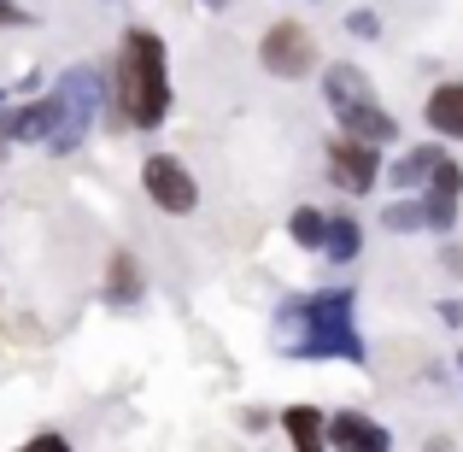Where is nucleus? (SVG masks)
<instances>
[{"label": "nucleus", "mask_w": 463, "mask_h": 452, "mask_svg": "<svg viewBox=\"0 0 463 452\" xmlns=\"http://www.w3.org/2000/svg\"><path fill=\"white\" fill-rule=\"evenodd\" d=\"M259 65L270 71L276 82L311 77V71H317V35L306 30V24H294V18L270 24V30H264V42H259Z\"/></svg>", "instance_id": "20e7f679"}, {"label": "nucleus", "mask_w": 463, "mask_h": 452, "mask_svg": "<svg viewBox=\"0 0 463 452\" xmlns=\"http://www.w3.org/2000/svg\"><path fill=\"white\" fill-rule=\"evenodd\" d=\"M276 335H282L288 359H346V364L370 359L358 335V294L352 288H317V294L282 300Z\"/></svg>", "instance_id": "f257e3e1"}, {"label": "nucleus", "mask_w": 463, "mask_h": 452, "mask_svg": "<svg viewBox=\"0 0 463 452\" xmlns=\"http://www.w3.org/2000/svg\"><path fill=\"white\" fill-rule=\"evenodd\" d=\"M440 159H446V148H440V141H422V148H405V153H399L393 165L382 170V177L393 182L399 194H422V188H429V177H434V165H440Z\"/></svg>", "instance_id": "9b49d317"}, {"label": "nucleus", "mask_w": 463, "mask_h": 452, "mask_svg": "<svg viewBox=\"0 0 463 452\" xmlns=\"http://www.w3.org/2000/svg\"><path fill=\"white\" fill-rule=\"evenodd\" d=\"M440 323L446 329H463V300H440Z\"/></svg>", "instance_id": "5701e85b"}, {"label": "nucleus", "mask_w": 463, "mask_h": 452, "mask_svg": "<svg viewBox=\"0 0 463 452\" xmlns=\"http://www.w3.org/2000/svg\"><path fill=\"white\" fill-rule=\"evenodd\" d=\"M458 376H463V352H458Z\"/></svg>", "instance_id": "bb28decb"}, {"label": "nucleus", "mask_w": 463, "mask_h": 452, "mask_svg": "<svg viewBox=\"0 0 463 452\" xmlns=\"http://www.w3.org/2000/svg\"><path fill=\"white\" fill-rule=\"evenodd\" d=\"M335 118H340V136H346V141H364V148H393V141H399V118L387 112L382 101L346 106V112H335Z\"/></svg>", "instance_id": "1a4fd4ad"}, {"label": "nucleus", "mask_w": 463, "mask_h": 452, "mask_svg": "<svg viewBox=\"0 0 463 452\" xmlns=\"http://www.w3.org/2000/svg\"><path fill=\"white\" fill-rule=\"evenodd\" d=\"M18 452H71V441L59 429H42V435H30V441H24Z\"/></svg>", "instance_id": "aec40b11"}, {"label": "nucleus", "mask_w": 463, "mask_h": 452, "mask_svg": "<svg viewBox=\"0 0 463 452\" xmlns=\"http://www.w3.org/2000/svg\"><path fill=\"white\" fill-rule=\"evenodd\" d=\"M0 112H6V89H0Z\"/></svg>", "instance_id": "a878e982"}, {"label": "nucleus", "mask_w": 463, "mask_h": 452, "mask_svg": "<svg viewBox=\"0 0 463 452\" xmlns=\"http://www.w3.org/2000/svg\"><path fill=\"white\" fill-rule=\"evenodd\" d=\"M141 188H147V200L165 217H188L194 206H200V182H194V170L182 165L176 153H153L147 165H141Z\"/></svg>", "instance_id": "39448f33"}, {"label": "nucleus", "mask_w": 463, "mask_h": 452, "mask_svg": "<svg viewBox=\"0 0 463 452\" xmlns=\"http://www.w3.org/2000/svg\"><path fill=\"white\" fill-rule=\"evenodd\" d=\"M112 106L129 130H158L170 118V53L165 42L136 24L124 30L118 42V59H112Z\"/></svg>", "instance_id": "f03ea898"}, {"label": "nucleus", "mask_w": 463, "mask_h": 452, "mask_svg": "<svg viewBox=\"0 0 463 452\" xmlns=\"http://www.w3.org/2000/svg\"><path fill=\"white\" fill-rule=\"evenodd\" d=\"M346 30L358 35V42H375V35H382V18H375L370 6H358V12H346Z\"/></svg>", "instance_id": "6ab92c4d"}, {"label": "nucleus", "mask_w": 463, "mask_h": 452, "mask_svg": "<svg viewBox=\"0 0 463 452\" xmlns=\"http://www.w3.org/2000/svg\"><path fill=\"white\" fill-rule=\"evenodd\" d=\"M288 236L299 241L306 253H323V236H328V212L323 206H294V217H288Z\"/></svg>", "instance_id": "f3484780"}, {"label": "nucleus", "mask_w": 463, "mask_h": 452, "mask_svg": "<svg viewBox=\"0 0 463 452\" xmlns=\"http://www.w3.org/2000/svg\"><path fill=\"white\" fill-rule=\"evenodd\" d=\"M205 6H212V12H223V6H229V0H205Z\"/></svg>", "instance_id": "393cba45"}, {"label": "nucleus", "mask_w": 463, "mask_h": 452, "mask_svg": "<svg viewBox=\"0 0 463 452\" xmlns=\"http://www.w3.org/2000/svg\"><path fill=\"white\" fill-rule=\"evenodd\" d=\"M47 94H53V136H47L42 148L53 159H65V153H77L82 141H89V130H94V118H100L112 82L100 77V65H71Z\"/></svg>", "instance_id": "7ed1b4c3"}, {"label": "nucleus", "mask_w": 463, "mask_h": 452, "mask_svg": "<svg viewBox=\"0 0 463 452\" xmlns=\"http://www.w3.org/2000/svg\"><path fill=\"white\" fill-rule=\"evenodd\" d=\"M364 253V229L352 212H328V236H323V259L328 264H352Z\"/></svg>", "instance_id": "dca6fc26"}, {"label": "nucleus", "mask_w": 463, "mask_h": 452, "mask_svg": "<svg viewBox=\"0 0 463 452\" xmlns=\"http://www.w3.org/2000/svg\"><path fill=\"white\" fill-rule=\"evenodd\" d=\"M147 300V271L136 264V253H112L106 264V305H141Z\"/></svg>", "instance_id": "ddd939ff"}, {"label": "nucleus", "mask_w": 463, "mask_h": 452, "mask_svg": "<svg viewBox=\"0 0 463 452\" xmlns=\"http://www.w3.org/2000/svg\"><path fill=\"white\" fill-rule=\"evenodd\" d=\"M323 101L335 106V112H346V106L375 101V89H370V77H364L358 65H328L323 71Z\"/></svg>", "instance_id": "4468645a"}, {"label": "nucleus", "mask_w": 463, "mask_h": 452, "mask_svg": "<svg viewBox=\"0 0 463 452\" xmlns=\"http://www.w3.org/2000/svg\"><path fill=\"white\" fill-rule=\"evenodd\" d=\"M382 229H393V236H417V229H429V224H422V200H417V194H399L393 206H382Z\"/></svg>", "instance_id": "a211bd4d"}, {"label": "nucleus", "mask_w": 463, "mask_h": 452, "mask_svg": "<svg viewBox=\"0 0 463 452\" xmlns=\"http://www.w3.org/2000/svg\"><path fill=\"white\" fill-rule=\"evenodd\" d=\"M53 136V94H42V101L30 106H12V112H0V159H6L18 141H47Z\"/></svg>", "instance_id": "9d476101"}, {"label": "nucleus", "mask_w": 463, "mask_h": 452, "mask_svg": "<svg viewBox=\"0 0 463 452\" xmlns=\"http://www.w3.org/2000/svg\"><path fill=\"white\" fill-rule=\"evenodd\" d=\"M382 148H364V141H346L335 136L328 141V182H335L340 194H370L375 182H382Z\"/></svg>", "instance_id": "423d86ee"}, {"label": "nucleus", "mask_w": 463, "mask_h": 452, "mask_svg": "<svg viewBox=\"0 0 463 452\" xmlns=\"http://www.w3.org/2000/svg\"><path fill=\"white\" fill-rule=\"evenodd\" d=\"M440 264H446L452 276H463V247H458V241H446V247H440Z\"/></svg>", "instance_id": "4be33fe9"}, {"label": "nucleus", "mask_w": 463, "mask_h": 452, "mask_svg": "<svg viewBox=\"0 0 463 452\" xmlns=\"http://www.w3.org/2000/svg\"><path fill=\"white\" fill-rule=\"evenodd\" d=\"M282 429H288V447L294 452H328V418L317 406H288Z\"/></svg>", "instance_id": "2eb2a0df"}, {"label": "nucleus", "mask_w": 463, "mask_h": 452, "mask_svg": "<svg viewBox=\"0 0 463 452\" xmlns=\"http://www.w3.org/2000/svg\"><path fill=\"white\" fill-rule=\"evenodd\" d=\"M422 124H429L440 141H463V82H440V89L429 94Z\"/></svg>", "instance_id": "f8f14e48"}, {"label": "nucleus", "mask_w": 463, "mask_h": 452, "mask_svg": "<svg viewBox=\"0 0 463 452\" xmlns=\"http://www.w3.org/2000/svg\"><path fill=\"white\" fill-rule=\"evenodd\" d=\"M18 24H35V18L18 6V0H0V30H18Z\"/></svg>", "instance_id": "412c9836"}, {"label": "nucleus", "mask_w": 463, "mask_h": 452, "mask_svg": "<svg viewBox=\"0 0 463 452\" xmlns=\"http://www.w3.org/2000/svg\"><path fill=\"white\" fill-rule=\"evenodd\" d=\"M422 200V224L434 229V236H452L458 229V206H463V165L452 153L434 165V177H429V188L417 194Z\"/></svg>", "instance_id": "0eeeda50"}, {"label": "nucleus", "mask_w": 463, "mask_h": 452, "mask_svg": "<svg viewBox=\"0 0 463 452\" xmlns=\"http://www.w3.org/2000/svg\"><path fill=\"white\" fill-rule=\"evenodd\" d=\"M422 452H458V441H452V435H429V441H422Z\"/></svg>", "instance_id": "b1692460"}, {"label": "nucleus", "mask_w": 463, "mask_h": 452, "mask_svg": "<svg viewBox=\"0 0 463 452\" xmlns=\"http://www.w3.org/2000/svg\"><path fill=\"white\" fill-rule=\"evenodd\" d=\"M328 452H393V429L364 411H335L328 418Z\"/></svg>", "instance_id": "6e6552de"}]
</instances>
